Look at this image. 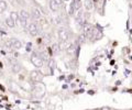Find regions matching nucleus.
<instances>
[{
  "instance_id": "1",
  "label": "nucleus",
  "mask_w": 132,
  "mask_h": 110,
  "mask_svg": "<svg viewBox=\"0 0 132 110\" xmlns=\"http://www.w3.org/2000/svg\"><path fill=\"white\" fill-rule=\"evenodd\" d=\"M30 61H31V64L35 68H42L43 65H44L43 58L41 57L38 53H32L31 56H30Z\"/></svg>"
},
{
  "instance_id": "2",
  "label": "nucleus",
  "mask_w": 132,
  "mask_h": 110,
  "mask_svg": "<svg viewBox=\"0 0 132 110\" xmlns=\"http://www.w3.org/2000/svg\"><path fill=\"white\" fill-rule=\"evenodd\" d=\"M27 29H28L29 34H30L31 36H33V38L38 36L39 33H40V31H41V28L36 22H30L27 26Z\"/></svg>"
},
{
  "instance_id": "3",
  "label": "nucleus",
  "mask_w": 132,
  "mask_h": 110,
  "mask_svg": "<svg viewBox=\"0 0 132 110\" xmlns=\"http://www.w3.org/2000/svg\"><path fill=\"white\" fill-rule=\"evenodd\" d=\"M57 38H59L60 42H67L69 40V31L66 28H60L57 30Z\"/></svg>"
},
{
  "instance_id": "4",
  "label": "nucleus",
  "mask_w": 132,
  "mask_h": 110,
  "mask_svg": "<svg viewBox=\"0 0 132 110\" xmlns=\"http://www.w3.org/2000/svg\"><path fill=\"white\" fill-rule=\"evenodd\" d=\"M44 78V75L41 73L40 71H32L30 72V79L32 81H35V83H39V81H42Z\"/></svg>"
},
{
  "instance_id": "5",
  "label": "nucleus",
  "mask_w": 132,
  "mask_h": 110,
  "mask_svg": "<svg viewBox=\"0 0 132 110\" xmlns=\"http://www.w3.org/2000/svg\"><path fill=\"white\" fill-rule=\"evenodd\" d=\"M8 45L13 50H20L22 47V42L18 39H9L8 41Z\"/></svg>"
},
{
  "instance_id": "6",
  "label": "nucleus",
  "mask_w": 132,
  "mask_h": 110,
  "mask_svg": "<svg viewBox=\"0 0 132 110\" xmlns=\"http://www.w3.org/2000/svg\"><path fill=\"white\" fill-rule=\"evenodd\" d=\"M30 17L34 20H39V19H41V17H42V11H41L39 8L33 7L30 11Z\"/></svg>"
},
{
  "instance_id": "7",
  "label": "nucleus",
  "mask_w": 132,
  "mask_h": 110,
  "mask_svg": "<svg viewBox=\"0 0 132 110\" xmlns=\"http://www.w3.org/2000/svg\"><path fill=\"white\" fill-rule=\"evenodd\" d=\"M22 70V65L20 64L19 62H13L11 64V71L12 73H14V74H18V73H20Z\"/></svg>"
},
{
  "instance_id": "8",
  "label": "nucleus",
  "mask_w": 132,
  "mask_h": 110,
  "mask_svg": "<svg viewBox=\"0 0 132 110\" xmlns=\"http://www.w3.org/2000/svg\"><path fill=\"white\" fill-rule=\"evenodd\" d=\"M64 51L66 52V54H67V55L73 56L74 54H75L76 48H75V46H74L73 44H67V45H66V47L64 48Z\"/></svg>"
},
{
  "instance_id": "9",
  "label": "nucleus",
  "mask_w": 132,
  "mask_h": 110,
  "mask_svg": "<svg viewBox=\"0 0 132 110\" xmlns=\"http://www.w3.org/2000/svg\"><path fill=\"white\" fill-rule=\"evenodd\" d=\"M48 8H50V10H51L52 12H57L60 10L61 7L57 5L54 0H50V1H48Z\"/></svg>"
},
{
  "instance_id": "10",
  "label": "nucleus",
  "mask_w": 132,
  "mask_h": 110,
  "mask_svg": "<svg viewBox=\"0 0 132 110\" xmlns=\"http://www.w3.org/2000/svg\"><path fill=\"white\" fill-rule=\"evenodd\" d=\"M19 18H22L24 20H29L30 17V11H28L26 9H21L20 10V13H19Z\"/></svg>"
},
{
  "instance_id": "11",
  "label": "nucleus",
  "mask_w": 132,
  "mask_h": 110,
  "mask_svg": "<svg viewBox=\"0 0 132 110\" xmlns=\"http://www.w3.org/2000/svg\"><path fill=\"white\" fill-rule=\"evenodd\" d=\"M8 9V2L6 0H0V14Z\"/></svg>"
},
{
  "instance_id": "12",
  "label": "nucleus",
  "mask_w": 132,
  "mask_h": 110,
  "mask_svg": "<svg viewBox=\"0 0 132 110\" xmlns=\"http://www.w3.org/2000/svg\"><path fill=\"white\" fill-rule=\"evenodd\" d=\"M5 24H6L8 28H10V29H12V28H14V27H15V22H14L12 19H10L9 17L5 19Z\"/></svg>"
},
{
  "instance_id": "13",
  "label": "nucleus",
  "mask_w": 132,
  "mask_h": 110,
  "mask_svg": "<svg viewBox=\"0 0 132 110\" xmlns=\"http://www.w3.org/2000/svg\"><path fill=\"white\" fill-rule=\"evenodd\" d=\"M52 53L53 54H59V53L61 52V47H60V44L59 43H53L52 45Z\"/></svg>"
},
{
  "instance_id": "14",
  "label": "nucleus",
  "mask_w": 132,
  "mask_h": 110,
  "mask_svg": "<svg viewBox=\"0 0 132 110\" xmlns=\"http://www.w3.org/2000/svg\"><path fill=\"white\" fill-rule=\"evenodd\" d=\"M9 18L13 20L14 22H16V21L19 20V14H18V12H16V11H11L10 14H9Z\"/></svg>"
},
{
  "instance_id": "15",
  "label": "nucleus",
  "mask_w": 132,
  "mask_h": 110,
  "mask_svg": "<svg viewBox=\"0 0 132 110\" xmlns=\"http://www.w3.org/2000/svg\"><path fill=\"white\" fill-rule=\"evenodd\" d=\"M84 6H85L86 10H92L93 9V1H92V0H85Z\"/></svg>"
},
{
  "instance_id": "16",
  "label": "nucleus",
  "mask_w": 132,
  "mask_h": 110,
  "mask_svg": "<svg viewBox=\"0 0 132 110\" xmlns=\"http://www.w3.org/2000/svg\"><path fill=\"white\" fill-rule=\"evenodd\" d=\"M51 34H48V33H46V34H44L43 35V41H44V43H50L51 42Z\"/></svg>"
},
{
  "instance_id": "17",
  "label": "nucleus",
  "mask_w": 132,
  "mask_h": 110,
  "mask_svg": "<svg viewBox=\"0 0 132 110\" xmlns=\"http://www.w3.org/2000/svg\"><path fill=\"white\" fill-rule=\"evenodd\" d=\"M9 1L13 2L14 5H19V6H24V5H26L24 0H9Z\"/></svg>"
},
{
  "instance_id": "18",
  "label": "nucleus",
  "mask_w": 132,
  "mask_h": 110,
  "mask_svg": "<svg viewBox=\"0 0 132 110\" xmlns=\"http://www.w3.org/2000/svg\"><path fill=\"white\" fill-rule=\"evenodd\" d=\"M19 21H20V24H21L22 28H27V26H28V20H24L22 18H19Z\"/></svg>"
},
{
  "instance_id": "19",
  "label": "nucleus",
  "mask_w": 132,
  "mask_h": 110,
  "mask_svg": "<svg viewBox=\"0 0 132 110\" xmlns=\"http://www.w3.org/2000/svg\"><path fill=\"white\" fill-rule=\"evenodd\" d=\"M54 1L57 3V5H59L60 7L62 6V5H63V0H54Z\"/></svg>"
},
{
  "instance_id": "20",
  "label": "nucleus",
  "mask_w": 132,
  "mask_h": 110,
  "mask_svg": "<svg viewBox=\"0 0 132 110\" xmlns=\"http://www.w3.org/2000/svg\"><path fill=\"white\" fill-rule=\"evenodd\" d=\"M100 110H111V109H110L109 107H102Z\"/></svg>"
}]
</instances>
